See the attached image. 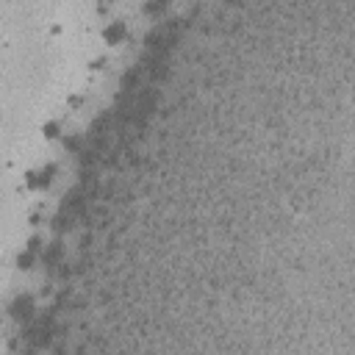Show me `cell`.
Wrapping results in <instances>:
<instances>
[{
    "label": "cell",
    "mask_w": 355,
    "mask_h": 355,
    "mask_svg": "<svg viewBox=\"0 0 355 355\" xmlns=\"http://www.w3.org/2000/svg\"><path fill=\"white\" fill-rule=\"evenodd\" d=\"M122 36H125V25H122V23H114V25H108V28H106V42L117 45Z\"/></svg>",
    "instance_id": "1"
}]
</instances>
